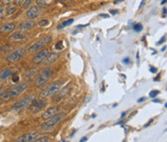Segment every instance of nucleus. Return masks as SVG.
Segmentation results:
<instances>
[{"label": "nucleus", "mask_w": 167, "mask_h": 142, "mask_svg": "<svg viewBox=\"0 0 167 142\" xmlns=\"http://www.w3.org/2000/svg\"><path fill=\"white\" fill-rule=\"evenodd\" d=\"M27 85H28V83L26 82V83H22V84H19V85L14 86V87L8 88V89L5 90V93L2 96V99L4 101H7V100L13 99L15 97H17L18 95H21L26 89Z\"/></svg>", "instance_id": "1"}, {"label": "nucleus", "mask_w": 167, "mask_h": 142, "mask_svg": "<svg viewBox=\"0 0 167 142\" xmlns=\"http://www.w3.org/2000/svg\"><path fill=\"white\" fill-rule=\"evenodd\" d=\"M63 84H64L63 80H58V81H56V82L49 85L46 88L43 89V91L41 93H40V97L48 98V97L52 96V95H54L55 93H57L60 89H61V87L63 86Z\"/></svg>", "instance_id": "2"}, {"label": "nucleus", "mask_w": 167, "mask_h": 142, "mask_svg": "<svg viewBox=\"0 0 167 142\" xmlns=\"http://www.w3.org/2000/svg\"><path fill=\"white\" fill-rule=\"evenodd\" d=\"M52 73H53V69L51 67H49V68H46V69H45L37 77V78L35 80V85L37 87H41V86L45 85L52 77Z\"/></svg>", "instance_id": "3"}, {"label": "nucleus", "mask_w": 167, "mask_h": 142, "mask_svg": "<svg viewBox=\"0 0 167 142\" xmlns=\"http://www.w3.org/2000/svg\"><path fill=\"white\" fill-rule=\"evenodd\" d=\"M64 117H65V114H63V113L56 114L55 116L49 118L48 121H45L44 124H42V126H41L42 130H44V131H51L57 124L60 123V121H61Z\"/></svg>", "instance_id": "4"}, {"label": "nucleus", "mask_w": 167, "mask_h": 142, "mask_svg": "<svg viewBox=\"0 0 167 142\" xmlns=\"http://www.w3.org/2000/svg\"><path fill=\"white\" fill-rule=\"evenodd\" d=\"M52 38L50 36H48V37H45L43 39H41L40 41H38L37 43L33 44L32 45L29 46L28 49V51L29 52H35V51H39L40 49H42L44 46L48 45L50 42H51Z\"/></svg>", "instance_id": "5"}, {"label": "nucleus", "mask_w": 167, "mask_h": 142, "mask_svg": "<svg viewBox=\"0 0 167 142\" xmlns=\"http://www.w3.org/2000/svg\"><path fill=\"white\" fill-rule=\"evenodd\" d=\"M35 100V97L34 96H27V97H25L24 99L21 100L19 101H17V103L14 105V109L18 111V110H21V109H23V108L25 107H28L31 105V104Z\"/></svg>", "instance_id": "6"}, {"label": "nucleus", "mask_w": 167, "mask_h": 142, "mask_svg": "<svg viewBox=\"0 0 167 142\" xmlns=\"http://www.w3.org/2000/svg\"><path fill=\"white\" fill-rule=\"evenodd\" d=\"M25 54V49H18L17 50H15L14 52H12L10 55L7 57V61L9 63H15L17 61H19L23 55Z\"/></svg>", "instance_id": "7"}, {"label": "nucleus", "mask_w": 167, "mask_h": 142, "mask_svg": "<svg viewBox=\"0 0 167 142\" xmlns=\"http://www.w3.org/2000/svg\"><path fill=\"white\" fill-rule=\"evenodd\" d=\"M48 105V103H46L45 101H43V100H34V101L31 104V105L29 106L30 109L33 113H37L39 112L40 110L42 109V108L45 107Z\"/></svg>", "instance_id": "8"}, {"label": "nucleus", "mask_w": 167, "mask_h": 142, "mask_svg": "<svg viewBox=\"0 0 167 142\" xmlns=\"http://www.w3.org/2000/svg\"><path fill=\"white\" fill-rule=\"evenodd\" d=\"M40 136L39 132H31V133H27L21 135V137H18L15 142H34L38 137Z\"/></svg>", "instance_id": "9"}, {"label": "nucleus", "mask_w": 167, "mask_h": 142, "mask_svg": "<svg viewBox=\"0 0 167 142\" xmlns=\"http://www.w3.org/2000/svg\"><path fill=\"white\" fill-rule=\"evenodd\" d=\"M60 111V106L56 105V106H52V107H49L48 108L42 115V118L44 120H49V118L55 116L56 114H58V112Z\"/></svg>", "instance_id": "10"}, {"label": "nucleus", "mask_w": 167, "mask_h": 142, "mask_svg": "<svg viewBox=\"0 0 167 142\" xmlns=\"http://www.w3.org/2000/svg\"><path fill=\"white\" fill-rule=\"evenodd\" d=\"M48 54H49L48 49H44L42 50H40L39 52H37V54L34 56V58H33V62H34L35 64H40L46 58Z\"/></svg>", "instance_id": "11"}, {"label": "nucleus", "mask_w": 167, "mask_h": 142, "mask_svg": "<svg viewBox=\"0 0 167 142\" xmlns=\"http://www.w3.org/2000/svg\"><path fill=\"white\" fill-rule=\"evenodd\" d=\"M34 26H35L34 22H32V20H26V22H23L18 25L17 29L21 32H25V31L31 30Z\"/></svg>", "instance_id": "12"}, {"label": "nucleus", "mask_w": 167, "mask_h": 142, "mask_svg": "<svg viewBox=\"0 0 167 142\" xmlns=\"http://www.w3.org/2000/svg\"><path fill=\"white\" fill-rule=\"evenodd\" d=\"M40 14H41V9H40L38 6H33L28 10L27 17L30 19H34V18H38L40 16Z\"/></svg>", "instance_id": "13"}, {"label": "nucleus", "mask_w": 167, "mask_h": 142, "mask_svg": "<svg viewBox=\"0 0 167 142\" xmlns=\"http://www.w3.org/2000/svg\"><path fill=\"white\" fill-rule=\"evenodd\" d=\"M69 91H70V89H69V86H67V87H65V88H63V89H60L57 93V95L56 96L53 98V101H61L63 98H65L66 96H67V94L69 93Z\"/></svg>", "instance_id": "14"}, {"label": "nucleus", "mask_w": 167, "mask_h": 142, "mask_svg": "<svg viewBox=\"0 0 167 142\" xmlns=\"http://www.w3.org/2000/svg\"><path fill=\"white\" fill-rule=\"evenodd\" d=\"M16 28V24L15 23H7V24H4L3 26L0 27V33H3V34H8L11 33L15 30Z\"/></svg>", "instance_id": "15"}, {"label": "nucleus", "mask_w": 167, "mask_h": 142, "mask_svg": "<svg viewBox=\"0 0 167 142\" xmlns=\"http://www.w3.org/2000/svg\"><path fill=\"white\" fill-rule=\"evenodd\" d=\"M60 57V54L58 52H51V53H49L46 58L44 60L45 61V64H51L53 62H55V61Z\"/></svg>", "instance_id": "16"}, {"label": "nucleus", "mask_w": 167, "mask_h": 142, "mask_svg": "<svg viewBox=\"0 0 167 142\" xmlns=\"http://www.w3.org/2000/svg\"><path fill=\"white\" fill-rule=\"evenodd\" d=\"M24 38H25V33L18 31V32L13 33L12 35H10L9 40L10 41H21V40L24 39Z\"/></svg>", "instance_id": "17"}, {"label": "nucleus", "mask_w": 167, "mask_h": 142, "mask_svg": "<svg viewBox=\"0 0 167 142\" xmlns=\"http://www.w3.org/2000/svg\"><path fill=\"white\" fill-rule=\"evenodd\" d=\"M13 73H13V69H12V68H9V69H5V70L0 72V79H6V78H8L9 77L12 76Z\"/></svg>", "instance_id": "18"}, {"label": "nucleus", "mask_w": 167, "mask_h": 142, "mask_svg": "<svg viewBox=\"0 0 167 142\" xmlns=\"http://www.w3.org/2000/svg\"><path fill=\"white\" fill-rule=\"evenodd\" d=\"M17 5L16 4H11L7 7V9L5 10V16L6 17H9V16H12L13 14H15L16 11H17Z\"/></svg>", "instance_id": "19"}, {"label": "nucleus", "mask_w": 167, "mask_h": 142, "mask_svg": "<svg viewBox=\"0 0 167 142\" xmlns=\"http://www.w3.org/2000/svg\"><path fill=\"white\" fill-rule=\"evenodd\" d=\"M36 3L40 6L43 7V8H45V7H49L51 3V1H44V0H37Z\"/></svg>", "instance_id": "20"}, {"label": "nucleus", "mask_w": 167, "mask_h": 142, "mask_svg": "<svg viewBox=\"0 0 167 142\" xmlns=\"http://www.w3.org/2000/svg\"><path fill=\"white\" fill-rule=\"evenodd\" d=\"M73 22V19L72 18H71V19H68L67 22H64L62 24H60L59 26H58V29H61V28H64L65 26H67V25H70V24H72Z\"/></svg>", "instance_id": "21"}, {"label": "nucleus", "mask_w": 167, "mask_h": 142, "mask_svg": "<svg viewBox=\"0 0 167 142\" xmlns=\"http://www.w3.org/2000/svg\"><path fill=\"white\" fill-rule=\"evenodd\" d=\"M133 30H134L135 32H140L142 29H143V27H142V24L141 23H136V24H134L133 25Z\"/></svg>", "instance_id": "22"}, {"label": "nucleus", "mask_w": 167, "mask_h": 142, "mask_svg": "<svg viewBox=\"0 0 167 142\" xmlns=\"http://www.w3.org/2000/svg\"><path fill=\"white\" fill-rule=\"evenodd\" d=\"M50 141V138L48 137V136H44V137H40V138H37L34 142H49Z\"/></svg>", "instance_id": "23"}, {"label": "nucleus", "mask_w": 167, "mask_h": 142, "mask_svg": "<svg viewBox=\"0 0 167 142\" xmlns=\"http://www.w3.org/2000/svg\"><path fill=\"white\" fill-rule=\"evenodd\" d=\"M49 24V22L48 19H42V20H40L39 22V25L41 26V27H45V26H48Z\"/></svg>", "instance_id": "24"}, {"label": "nucleus", "mask_w": 167, "mask_h": 142, "mask_svg": "<svg viewBox=\"0 0 167 142\" xmlns=\"http://www.w3.org/2000/svg\"><path fill=\"white\" fill-rule=\"evenodd\" d=\"M63 47H64L63 42H58V43L55 45V49H56V50H61V49H63Z\"/></svg>", "instance_id": "25"}, {"label": "nucleus", "mask_w": 167, "mask_h": 142, "mask_svg": "<svg viewBox=\"0 0 167 142\" xmlns=\"http://www.w3.org/2000/svg\"><path fill=\"white\" fill-rule=\"evenodd\" d=\"M158 91H156V90H153V91H151L150 92V94H149V97L150 98H152V99H153V98H156L157 95H158Z\"/></svg>", "instance_id": "26"}, {"label": "nucleus", "mask_w": 167, "mask_h": 142, "mask_svg": "<svg viewBox=\"0 0 167 142\" xmlns=\"http://www.w3.org/2000/svg\"><path fill=\"white\" fill-rule=\"evenodd\" d=\"M12 80L14 81V82H18V81H19V77L17 76V73H13L12 74Z\"/></svg>", "instance_id": "27"}, {"label": "nucleus", "mask_w": 167, "mask_h": 142, "mask_svg": "<svg viewBox=\"0 0 167 142\" xmlns=\"http://www.w3.org/2000/svg\"><path fill=\"white\" fill-rule=\"evenodd\" d=\"M32 3V0H26V1L23 2V8L24 9H27L28 6Z\"/></svg>", "instance_id": "28"}, {"label": "nucleus", "mask_w": 167, "mask_h": 142, "mask_svg": "<svg viewBox=\"0 0 167 142\" xmlns=\"http://www.w3.org/2000/svg\"><path fill=\"white\" fill-rule=\"evenodd\" d=\"M165 40H166V36H165V35H163V37H161V39H160V40L158 41V42L157 43V45H161Z\"/></svg>", "instance_id": "29"}, {"label": "nucleus", "mask_w": 167, "mask_h": 142, "mask_svg": "<svg viewBox=\"0 0 167 142\" xmlns=\"http://www.w3.org/2000/svg\"><path fill=\"white\" fill-rule=\"evenodd\" d=\"M5 14V9L2 8V7H0V18H1Z\"/></svg>", "instance_id": "30"}, {"label": "nucleus", "mask_w": 167, "mask_h": 142, "mask_svg": "<svg viewBox=\"0 0 167 142\" xmlns=\"http://www.w3.org/2000/svg\"><path fill=\"white\" fill-rule=\"evenodd\" d=\"M150 72H151V73H156L157 72V68L151 67V68H150Z\"/></svg>", "instance_id": "31"}, {"label": "nucleus", "mask_w": 167, "mask_h": 142, "mask_svg": "<svg viewBox=\"0 0 167 142\" xmlns=\"http://www.w3.org/2000/svg\"><path fill=\"white\" fill-rule=\"evenodd\" d=\"M123 62H124L125 64H129V63H130V59H129V58H125V59L123 60Z\"/></svg>", "instance_id": "32"}, {"label": "nucleus", "mask_w": 167, "mask_h": 142, "mask_svg": "<svg viewBox=\"0 0 167 142\" xmlns=\"http://www.w3.org/2000/svg\"><path fill=\"white\" fill-rule=\"evenodd\" d=\"M117 13H118L117 10H111V11H110V14H111V15H116Z\"/></svg>", "instance_id": "33"}, {"label": "nucleus", "mask_w": 167, "mask_h": 142, "mask_svg": "<svg viewBox=\"0 0 167 142\" xmlns=\"http://www.w3.org/2000/svg\"><path fill=\"white\" fill-rule=\"evenodd\" d=\"M87 137H86V136H84V137H82L81 139H80V141L79 142H86V141H87Z\"/></svg>", "instance_id": "34"}, {"label": "nucleus", "mask_w": 167, "mask_h": 142, "mask_svg": "<svg viewBox=\"0 0 167 142\" xmlns=\"http://www.w3.org/2000/svg\"><path fill=\"white\" fill-rule=\"evenodd\" d=\"M152 122H153V119H151L149 122H148V123H147V124H145V126H144V128H147V127H148L151 123H152Z\"/></svg>", "instance_id": "35"}, {"label": "nucleus", "mask_w": 167, "mask_h": 142, "mask_svg": "<svg viewBox=\"0 0 167 142\" xmlns=\"http://www.w3.org/2000/svg\"><path fill=\"white\" fill-rule=\"evenodd\" d=\"M5 93V90H0V98H1Z\"/></svg>", "instance_id": "36"}, {"label": "nucleus", "mask_w": 167, "mask_h": 142, "mask_svg": "<svg viewBox=\"0 0 167 142\" xmlns=\"http://www.w3.org/2000/svg\"><path fill=\"white\" fill-rule=\"evenodd\" d=\"M145 100H146V98H141V99L137 100V101H138V103H141V101H144Z\"/></svg>", "instance_id": "37"}, {"label": "nucleus", "mask_w": 167, "mask_h": 142, "mask_svg": "<svg viewBox=\"0 0 167 142\" xmlns=\"http://www.w3.org/2000/svg\"><path fill=\"white\" fill-rule=\"evenodd\" d=\"M101 17H103V18H108L109 16L108 15H105V14H103V15H101Z\"/></svg>", "instance_id": "38"}, {"label": "nucleus", "mask_w": 167, "mask_h": 142, "mask_svg": "<svg viewBox=\"0 0 167 142\" xmlns=\"http://www.w3.org/2000/svg\"><path fill=\"white\" fill-rule=\"evenodd\" d=\"M153 103H160V100H153Z\"/></svg>", "instance_id": "39"}, {"label": "nucleus", "mask_w": 167, "mask_h": 142, "mask_svg": "<svg viewBox=\"0 0 167 142\" xmlns=\"http://www.w3.org/2000/svg\"><path fill=\"white\" fill-rule=\"evenodd\" d=\"M162 12H163L164 16H165V15H166V8H163V11H162Z\"/></svg>", "instance_id": "40"}, {"label": "nucleus", "mask_w": 167, "mask_h": 142, "mask_svg": "<svg viewBox=\"0 0 167 142\" xmlns=\"http://www.w3.org/2000/svg\"><path fill=\"white\" fill-rule=\"evenodd\" d=\"M165 49H166V46H163L162 49H161V51H164Z\"/></svg>", "instance_id": "41"}, {"label": "nucleus", "mask_w": 167, "mask_h": 142, "mask_svg": "<svg viewBox=\"0 0 167 142\" xmlns=\"http://www.w3.org/2000/svg\"><path fill=\"white\" fill-rule=\"evenodd\" d=\"M126 112H124V113H122V116H121V117H122V118H123V117H124V116H125V115H126Z\"/></svg>", "instance_id": "42"}, {"label": "nucleus", "mask_w": 167, "mask_h": 142, "mask_svg": "<svg viewBox=\"0 0 167 142\" xmlns=\"http://www.w3.org/2000/svg\"><path fill=\"white\" fill-rule=\"evenodd\" d=\"M164 3H166V0H163V1L161 2V4H164Z\"/></svg>", "instance_id": "43"}]
</instances>
